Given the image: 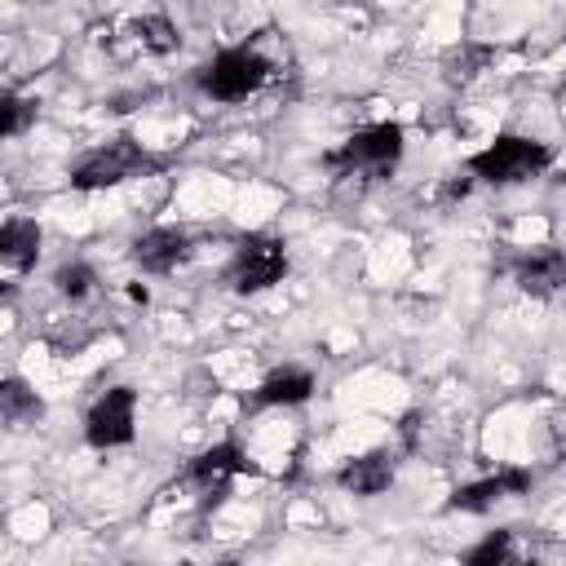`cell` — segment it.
I'll list each match as a JSON object with an SVG mask.
<instances>
[{
    "label": "cell",
    "instance_id": "52a82bcc",
    "mask_svg": "<svg viewBox=\"0 0 566 566\" xmlns=\"http://www.w3.org/2000/svg\"><path fill=\"white\" fill-rule=\"evenodd\" d=\"M239 473H256V464L239 451V442H217V447L199 451V455L186 464L181 482H186V486H195V491H199V500L208 504V500H217V495L230 486V478H239Z\"/></svg>",
    "mask_w": 566,
    "mask_h": 566
},
{
    "label": "cell",
    "instance_id": "4fadbf2b",
    "mask_svg": "<svg viewBox=\"0 0 566 566\" xmlns=\"http://www.w3.org/2000/svg\"><path fill=\"white\" fill-rule=\"evenodd\" d=\"M35 256H40V226L27 217H9L0 230V261L18 274V270H31Z\"/></svg>",
    "mask_w": 566,
    "mask_h": 566
},
{
    "label": "cell",
    "instance_id": "7c38bea8",
    "mask_svg": "<svg viewBox=\"0 0 566 566\" xmlns=\"http://www.w3.org/2000/svg\"><path fill=\"white\" fill-rule=\"evenodd\" d=\"M310 394H314V376L305 367H279L261 380L256 402L261 407H296V402H310Z\"/></svg>",
    "mask_w": 566,
    "mask_h": 566
},
{
    "label": "cell",
    "instance_id": "5bb4252c",
    "mask_svg": "<svg viewBox=\"0 0 566 566\" xmlns=\"http://www.w3.org/2000/svg\"><path fill=\"white\" fill-rule=\"evenodd\" d=\"M40 411H44V402L35 398V389H31L22 376H9V380L0 385V416H4V424L22 429V424H31Z\"/></svg>",
    "mask_w": 566,
    "mask_h": 566
},
{
    "label": "cell",
    "instance_id": "6da1fadb",
    "mask_svg": "<svg viewBox=\"0 0 566 566\" xmlns=\"http://www.w3.org/2000/svg\"><path fill=\"white\" fill-rule=\"evenodd\" d=\"M402 155V128L398 124H371L363 133H354L345 146L327 150V168L336 177H363V181H376V177H389L394 164Z\"/></svg>",
    "mask_w": 566,
    "mask_h": 566
},
{
    "label": "cell",
    "instance_id": "9a60e30c",
    "mask_svg": "<svg viewBox=\"0 0 566 566\" xmlns=\"http://www.w3.org/2000/svg\"><path fill=\"white\" fill-rule=\"evenodd\" d=\"M133 35H137V44H142L146 53H172V49L181 44L177 27H172L164 13H146V18H137V22H133Z\"/></svg>",
    "mask_w": 566,
    "mask_h": 566
},
{
    "label": "cell",
    "instance_id": "9c48e42d",
    "mask_svg": "<svg viewBox=\"0 0 566 566\" xmlns=\"http://www.w3.org/2000/svg\"><path fill=\"white\" fill-rule=\"evenodd\" d=\"M526 486H531V473H526V469H500V473H491V478H482V482L460 486V491L447 500V509L482 513V509H491V504H500V500H509V495H522Z\"/></svg>",
    "mask_w": 566,
    "mask_h": 566
},
{
    "label": "cell",
    "instance_id": "ac0fdd59",
    "mask_svg": "<svg viewBox=\"0 0 566 566\" xmlns=\"http://www.w3.org/2000/svg\"><path fill=\"white\" fill-rule=\"evenodd\" d=\"M35 119V102H27V97H18L13 88L0 97V133L4 137H18L27 124Z\"/></svg>",
    "mask_w": 566,
    "mask_h": 566
},
{
    "label": "cell",
    "instance_id": "277c9868",
    "mask_svg": "<svg viewBox=\"0 0 566 566\" xmlns=\"http://www.w3.org/2000/svg\"><path fill=\"white\" fill-rule=\"evenodd\" d=\"M283 274H287V252H283V243H279L274 234H248V239H239V248H234V256H230L226 283L248 296V292L274 287Z\"/></svg>",
    "mask_w": 566,
    "mask_h": 566
},
{
    "label": "cell",
    "instance_id": "30bf717a",
    "mask_svg": "<svg viewBox=\"0 0 566 566\" xmlns=\"http://www.w3.org/2000/svg\"><path fill=\"white\" fill-rule=\"evenodd\" d=\"M513 279L522 292L531 296H553L557 287H566V256L557 248H535V252H522L513 261Z\"/></svg>",
    "mask_w": 566,
    "mask_h": 566
},
{
    "label": "cell",
    "instance_id": "e0dca14e",
    "mask_svg": "<svg viewBox=\"0 0 566 566\" xmlns=\"http://www.w3.org/2000/svg\"><path fill=\"white\" fill-rule=\"evenodd\" d=\"M509 548H513V535L509 531H491L482 544H473L464 553V566H504L509 562Z\"/></svg>",
    "mask_w": 566,
    "mask_h": 566
},
{
    "label": "cell",
    "instance_id": "2e32d148",
    "mask_svg": "<svg viewBox=\"0 0 566 566\" xmlns=\"http://www.w3.org/2000/svg\"><path fill=\"white\" fill-rule=\"evenodd\" d=\"M53 287H57L66 301H84V296H93L97 274H93V265H84V261H66V265L53 270Z\"/></svg>",
    "mask_w": 566,
    "mask_h": 566
},
{
    "label": "cell",
    "instance_id": "3957f363",
    "mask_svg": "<svg viewBox=\"0 0 566 566\" xmlns=\"http://www.w3.org/2000/svg\"><path fill=\"white\" fill-rule=\"evenodd\" d=\"M195 80L217 102H243V97H252L270 80V62L256 49L239 44V49H221L212 62H203Z\"/></svg>",
    "mask_w": 566,
    "mask_h": 566
},
{
    "label": "cell",
    "instance_id": "d6986e66",
    "mask_svg": "<svg viewBox=\"0 0 566 566\" xmlns=\"http://www.w3.org/2000/svg\"><path fill=\"white\" fill-rule=\"evenodd\" d=\"M217 566H239V562H217Z\"/></svg>",
    "mask_w": 566,
    "mask_h": 566
},
{
    "label": "cell",
    "instance_id": "7a4b0ae2",
    "mask_svg": "<svg viewBox=\"0 0 566 566\" xmlns=\"http://www.w3.org/2000/svg\"><path fill=\"white\" fill-rule=\"evenodd\" d=\"M548 164H553V150L544 142L504 133V137H495L486 150H478L469 159V172L482 177V181H491V186H517V181L539 177Z\"/></svg>",
    "mask_w": 566,
    "mask_h": 566
},
{
    "label": "cell",
    "instance_id": "ffe728a7",
    "mask_svg": "<svg viewBox=\"0 0 566 566\" xmlns=\"http://www.w3.org/2000/svg\"><path fill=\"white\" fill-rule=\"evenodd\" d=\"M517 566H539V562H517Z\"/></svg>",
    "mask_w": 566,
    "mask_h": 566
},
{
    "label": "cell",
    "instance_id": "8992f818",
    "mask_svg": "<svg viewBox=\"0 0 566 566\" xmlns=\"http://www.w3.org/2000/svg\"><path fill=\"white\" fill-rule=\"evenodd\" d=\"M133 411H137V394L128 389V385H115V389H106L93 407H88V416H84V438L93 442V447H124V442H133Z\"/></svg>",
    "mask_w": 566,
    "mask_h": 566
},
{
    "label": "cell",
    "instance_id": "5b68a950",
    "mask_svg": "<svg viewBox=\"0 0 566 566\" xmlns=\"http://www.w3.org/2000/svg\"><path fill=\"white\" fill-rule=\"evenodd\" d=\"M146 168H155V159L133 137H115V142H106L102 150H93V155H84L75 164L71 186L75 190H106V186H119L124 177L146 172Z\"/></svg>",
    "mask_w": 566,
    "mask_h": 566
},
{
    "label": "cell",
    "instance_id": "ba28073f",
    "mask_svg": "<svg viewBox=\"0 0 566 566\" xmlns=\"http://www.w3.org/2000/svg\"><path fill=\"white\" fill-rule=\"evenodd\" d=\"M190 256V234L177 226H155L133 243V261L146 274H172L181 261Z\"/></svg>",
    "mask_w": 566,
    "mask_h": 566
},
{
    "label": "cell",
    "instance_id": "8fae6325",
    "mask_svg": "<svg viewBox=\"0 0 566 566\" xmlns=\"http://www.w3.org/2000/svg\"><path fill=\"white\" fill-rule=\"evenodd\" d=\"M394 473H398V464H394L389 451H367V455L349 460V464L336 473V482H340L345 491H354V495H380V491L394 486Z\"/></svg>",
    "mask_w": 566,
    "mask_h": 566
}]
</instances>
